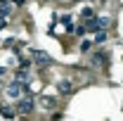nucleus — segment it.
I'll return each mask as SVG.
<instances>
[{
    "label": "nucleus",
    "instance_id": "obj_1",
    "mask_svg": "<svg viewBox=\"0 0 123 121\" xmlns=\"http://www.w3.org/2000/svg\"><path fill=\"white\" fill-rule=\"evenodd\" d=\"M29 90V86H24L21 81H14V83H10V88H7V95L10 97H21V93Z\"/></svg>",
    "mask_w": 123,
    "mask_h": 121
},
{
    "label": "nucleus",
    "instance_id": "obj_2",
    "mask_svg": "<svg viewBox=\"0 0 123 121\" xmlns=\"http://www.w3.org/2000/svg\"><path fill=\"white\" fill-rule=\"evenodd\" d=\"M31 57L38 62V64H43V67L52 64V57H50V55H45V52H40V50H31Z\"/></svg>",
    "mask_w": 123,
    "mask_h": 121
},
{
    "label": "nucleus",
    "instance_id": "obj_3",
    "mask_svg": "<svg viewBox=\"0 0 123 121\" xmlns=\"http://www.w3.org/2000/svg\"><path fill=\"white\" fill-rule=\"evenodd\" d=\"M31 109H33V100H31V97L19 100V105H17V112H19V114H29Z\"/></svg>",
    "mask_w": 123,
    "mask_h": 121
},
{
    "label": "nucleus",
    "instance_id": "obj_4",
    "mask_svg": "<svg viewBox=\"0 0 123 121\" xmlns=\"http://www.w3.org/2000/svg\"><path fill=\"white\" fill-rule=\"evenodd\" d=\"M17 112L12 109V107H0V116H5V119H12Z\"/></svg>",
    "mask_w": 123,
    "mask_h": 121
},
{
    "label": "nucleus",
    "instance_id": "obj_5",
    "mask_svg": "<svg viewBox=\"0 0 123 121\" xmlns=\"http://www.w3.org/2000/svg\"><path fill=\"white\" fill-rule=\"evenodd\" d=\"M71 90H74V88H71V83H69V81H59V93L66 95V93H71Z\"/></svg>",
    "mask_w": 123,
    "mask_h": 121
},
{
    "label": "nucleus",
    "instance_id": "obj_6",
    "mask_svg": "<svg viewBox=\"0 0 123 121\" xmlns=\"http://www.w3.org/2000/svg\"><path fill=\"white\" fill-rule=\"evenodd\" d=\"M17 81H29V71H26V67H21V71H17Z\"/></svg>",
    "mask_w": 123,
    "mask_h": 121
},
{
    "label": "nucleus",
    "instance_id": "obj_7",
    "mask_svg": "<svg viewBox=\"0 0 123 121\" xmlns=\"http://www.w3.org/2000/svg\"><path fill=\"white\" fill-rule=\"evenodd\" d=\"M43 105H45V109H52L55 107V100L52 97H43Z\"/></svg>",
    "mask_w": 123,
    "mask_h": 121
},
{
    "label": "nucleus",
    "instance_id": "obj_8",
    "mask_svg": "<svg viewBox=\"0 0 123 121\" xmlns=\"http://www.w3.org/2000/svg\"><path fill=\"white\" fill-rule=\"evenodd\" d=\"M90 17H95V12H92V10H88V7H85V10H83V19H90Z\"/></svg>",
    "mask_w": 123,
    "mask_h": 121
}]
</instances>
